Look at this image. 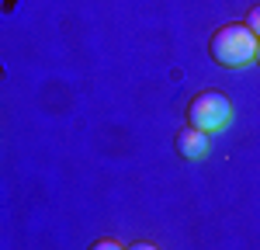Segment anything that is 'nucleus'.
<instances>
[{
	"label": "nucleus",
	"instance_id": "obj_4",
	"mask_svg": "<svg viewBox=\"0 0 260 250\" xmlns=\"http://www.w3.org/2000/svg\"><path fill=\"white\" fill-rule=\"evenodd\" d=\"M243 24H246L253 35H260V4H253V7L246 11V21H243Z\"/></svg>",
	"mask_w": 260,
	"mask_h": 250
},
{
	"label": "nucleus",
	"instance_id": "obj_3",
	"mask_svg": "<svg viewBox=\"0 0 260 250\" xmlns=\"http://www.w3.org/2000/svg\"><path fill=\"white\" fill-rule=\"evenodd\" d=\"M177 153L184 160H205L208 157V132H201L194 125L177 132Z\"/></svg>",
	"mask_w": 260,
	"mask_h": 250
},
{
	"label": "nucleus",
	"instance_id": "obj_5",
	"mask_svg": "<svg viewBox=\"0 0 260 250\" xmlns=\"http://www.w3.org/2000/svg\"><path fill=\"white\" fill-rule=\"evenodd\" d=\"M14 11V0H4V14H11Z\"/></svg>",
	"mask_w": 260,
	"mask_h": 250
},
{
	"label": "nucleus",
	"instance_id": "obj_2",
	"mask_svg": "<svg viewBox=\"0 0 260 250\" xmlns=\"http://www.w3.org/2000/svg\"><path fill=\"white\" fill-rule=\"evenodd\" d=\"M233 122V104L222 90H201L194 94V101L187 104V125H194L201 132H222Z\"/></svg>",
	"mask_w": 260,
	"mask_h": 250
},
{
	"label": "nucleus",
	"instance_id": "obj_6",
	"mask_svg": "<svg viewBox=\"0 0 260 250\" xmlns=\"http://www.w3.org/2000/svg\"><path fill=\"white\" fill-rule=\"evenodd\" d=\"M253 59H257V63H260V35H257V56H253Z\"/></svg>",
	"mask_w": 260,
	"mask_h": 250
},
{
	"label": "nucleus",
	"instance_id": "obj_1",
	"mask_svg": "<svg viewBox=\"0 0 260 250\" xmlns=\"http://www.w3.org/2000/svg\"><path fill=\"white\" fill-rule=\"evenodd\" d=\"M208 52H212V59L219 63V66L240 70L246 63H253V56H257V35L246 24H225V28H219L212 35Z\"/></svg>",
	"mask_w": 260,
	"mask_h": 250
}]
</instances>
